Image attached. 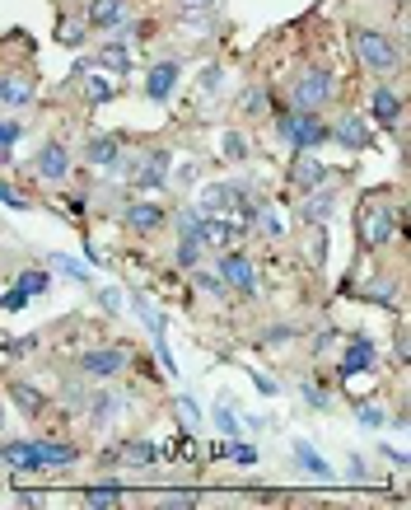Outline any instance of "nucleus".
Listing matches in <instances>:
<instances>
[{"label":"nucleus","mask_w":411,"mask_h":510,"mask_svg":"<svg viewBox=\"0 0 411 510\" xmlns=\"http://www.w3.org/2000/svg\"><path fill=\"white\" fill-rule=\"evenodd\" d=\"M290 98H294V112H318L337 98V75L327 66H304L300 80L290 85Z\"/></svg>","instance_id":"nucleus-1"},{"label":"nucleus","mask_w":411,"mask_h":510,"mask_svg":"<svg viewBox=\"0 0 411 510\" xmlns=\"http://www.w3.org/2000/svg\"><path fill=\"white\" fill-rule=\"evenodd\" d=\"M355 225H360V239H365V249H384V243L398 235V216H392V206L384 197H365L355 211Z\"/></svg>","instance_id":"nucleus-2"},{"label":"nucleus","mask_w":411,"mask_h":510,"mask_svg":"<svg viewBox=\"0 0 411 510\" xmlns=\"http://www.w3.org/2000/svg\"><path fill=\"white\" fill-rule=\"evenodd\" d=\"M355 57L374 75L398 71V61H402V52L392 47V38H388V33H379V28H355Z\"/></svg>","instance_id":"nucleus-3"},{"label":"nucleus","mask_w":411,"mask_h":510,"mask_svg":"<svg viewBox=\"0 0 411 510\" xmlns=\"http://www.w3.org/2000/svg\"><path fill=\"white\" fill-rule=\"evenodd\" d=\"M276 131H281V141H290L294 151H318L327 141V127L318 122V112H281Z\"/></svg>","instance_id":"nucleus-4"},{"label":"nucleus","mask_w":411,"mask_h":510,"mask_svg":"<svg viewBox=\"0 0 411 510\" xmlns=\"http://www.w3.org/2000/svg\"><path fill=\"white\" fill-rule=\"evenodd\" d=\"M216 276L225 282V290L257 295V272H253V262L243 258V253H225V258H220V267H216Z\"/></svg>","instance_id":"nucleus-5"},{"label":"nucleus","mask_w":411,"mask_h":510,"mask_svg":"<svg viewBox=\"0 0 411 510\" xmlns=\"http://www.w3.org/2000/svg\"><path fill=\"white\" fill-rule=\"evenodd\" d=\"M122 366H126V352L122 347H98V352L80 356V370H85L89 380H118Z\"/></svg>","instance_id":"nucleus-6"},{"label":"nucleus","mask_w":411,"mask_h":510,"mask_svg":"<svg viewBox=\"0 0 411 510\" xmlns=\"http://www.w3.org/2000/svg\"><path fill=\"white\" fill-rule=\"evenodd\" d=\"M369 118L379 122V127H398V118H402L398 89H392V85H374V94H369Z\"/></svg>","instance_id":"nucleus-7"},{"label":"nucleus","mask_w":411,"mask_h":510,"mask_svg":"<svg viewBox=\"0 0 411 510\" xmlns=\"http://www.w3.org/2000/svg\"><path fill=\"white\" fill-rule=\"evenodd\" d=\"M374 360H379V347H374L369 337H351L346 356H341V380H351V375H365V370H374Z\"/></svg>","instance_id":"nucleus-8"},{"label":"nucleus","mask_w":411,"mask_h":510,"mask_svg":"<svg viewBox=\"0 0 411 510\" xmlns=\"http://www.w3.org/2000/svg\"><path fill=\"white\" fill-rule=\"evenodd\" d=\"M71 174V151H65L61 141H47L38 151V178H47V183H61V178Z\"/></svg>","instance_id":"nucleus-9"},{"label":"nucleus","mask_w":411,"mask_h":510,"mask_svg":"<svg viewBox=\"0 0 411 510\" xmlns=\"http://www.w3.org/2000/svg\"><path fill=\"white\" fill-rule=\"evenodd\" d=\"M169 169H173V155L169 151H150V155H141V164H136V188H159L164 178H169Z\"/></svg>","instance_id":"nucleus-10"},{"label":"nucleus","mask_w":411,"mask_h":510,"mask_svg":"<svg viewBox=\"0 0 411 510\" xmlns=\"http://www.w3.org/2000/svg\"><path fill=\"white\" fill-rule=\"evenodd\" d=\"M239 202H243V188L239 183H210L202 192V206H196V211H202V216H225V211L239 206Z\"/></svg>","instance_id":"nucleus-11"},{"label":"nucleus","mask_w":411,"mask_h":510,"mask_svg":"<svg viewBox=\"0 0 411 510\" xmlns=\"http://www.w3.org/2000/svg\"><path fill=\"white\" fill-rule=\"evenodd\" d=\"M327 141H337L341 151H365L369 145V122L365 118H341L337 127H327Z\"/></svg>","instance_id":"nucleus-12"},{"label":"nucleus","mask_w":411,"mask_h":510,"mask_svg":"<svg viewBox=\"0 0 411 510\" xmlns=\"http://www.w3.org/2000/svg\"><path fill=\"white\" fill-rule=\"evenodd\" d=\"M0 459H5V468H14V473H33V468H42V459H38V440H5V445H0Z\"/></svg>","instance_id":"nucleus-13"},{"label":"nucleus","mask_w":411,"mask_h":510,"mask_svg":"<svg viewBox=\"0 0 411 510\" xmlns=\"http://www.w3.org/2000/svg\"><path fill=\"white\" fill-rule=\"evenodd\" d=\"M85 24L89 28H122L126 24V0H89Z\"/></svg>","instance_id":"nucleus-14"},{"label":"nucleus","mask_w":411,"mask_h":510,"mask_svg":"<svg viewBox=\"0 0 411 510\" xmlns=\"http://www.w3.org/2000/svg\"><path fill=\"white\" fill-rule=\"evenodd\" d=\"M122 220L136 229V235H155V229L164 225V206H159V202H131V206L122 211Z\"/></svg>","instance_id":"nucleus-15"},{"label":"nucleus","mask_w":411,"mask_h":510,"mask_svg":"<svg viewBox=\"0 0 411 510\" xmlns=\"http://www.w3.org/2000/svg\"><path fill=\"white\" fill-rule=\"evenodd\" d=\"M173 85H178V61H159V66H150V75H145V98L164 104V98L173 94Z\"/></svg>","instance_id":"nucleus-16"},{"label":"nucleus","mask_w":411,"mask_h":510,"mask_svg":"<svg viewBox=\"0 0 411 510\" xmlns=\"http://www.w3.org/2000/svg\"><path fill=\"white\" fill-rule=\"evenodd\" d=\"M304 197H308V202H304V220H308V225H323V220L337 211V192H332V188H323V183H318V188H308Z\"/></svg>","instance_id":"nucleus-17"},{"label":"nucleus","mask_w":411,"mask_h":510,"mask_svg":"<svg viewBox=\"0 0 411 510\" xmlns=\"http://www.w3.org/2000/svg\"><path fill=\"white\" fill-rule=\"evenodd\" d=\"M290 178H294V188H318V183H327V169L308 155V151H300V159H294V169H290Z\"/></svg>","instance_id":"nucleus-18"},{"label":"nucleus","mask_w":411,"mask_h":510,"mask_svg":"<svg viewBox=\"0 0 411 510\" xmlns=\"http://www.w3.org/2000/svg\"><path fill=\"white\" fill-rule=\"evenodd\" d=\"M0 104H5V108L33 104V80L28 75H5V80H0Z\"/></svg>","instance_id":"nucleus-19"},{"label":"nucleus","mask_w":411,"mask_h":510,"mask_svg":"<svg viewBox=\"0 0 411 510\" xmlns=\"http://www.w3.org/2000/svg\"><path fill=\"white\" fill-rule=\"evenodd\" d=\"M98 66H103V71H112V75H131V52H126V42H118V38H112V42H103V47H98Z\"/></svg>","instance_id":"nucleus-20"},{"label":"nucleus","mask_w":411,"mask_h":510,"mask_svg":"<svg viewBox=\"0 0 411 510\" xmlns=\"http://www.w3.org/2000/svg\"><path fill=\"white\" fill-rule=\"evenodd\" d=\"M85 159L98 164V169H108V164L122 159V141H118V136H94V141L85 145Z\"/></svg>","instance_id":"nucleus-21"},{"label":"nucleus","mask_w":411,"mask_h":510,"mask_svg":"<svg viewBox=\"0 0 411 510\" xmlns=\"http://www.w3.org/2000/svg\"><path fill=\"white\" fill-rule=\"evenodd\" d=\"M294 459H300V468H304V473H314L318 483H327V478H332V468L323 464V454H318L314 445H304V440H294Z\"/></svg>","instance_id":"nucleus-22"},{"label":"nucleus","mask_w":411,"mask_h":510,"mask_svg":"<svg viewBox=\"0 0 411 510\" xmlns=\"http://www.w3.org/2000/svg\"><path fill=\"white\" fill-rule=\"evenodd\" d=\"M38 459H42V468H65V464H75V450L71 445H57V440H38Z\"/></svg>","instance_id":"nucleus-23"},{"label":"nucleus","mask_w":411,"mask_h":510,"mask_svg":"<svg viewBox=\"0 0 411 510\" xmlns=\"http://www.w3.org/2000/svg\"><path fill=\"white\" fill-rule=\"evenodd\" d=\"M47 267H57L61 276H71V282H80V286H89V282H94L85 262H75V258H65V253H47Z\"/></svg>","instance_id":"nucleus-24"},{"label":"nucleus","mask_w":411,"mask_h":510,"mask_svg":"<svg viewBox=\"0 0 411 510\" xmlns=\"http://www.w3.org/2000/svg\"><path fill=\"white\" fill-rule=\"evenodd\" d=\"M118 413H122V398H118V393H98V398L89 403V417H94L98 426H108Z\"/></svg>","instance_id":"nucleus-25"},{"label":"nucleus","mask_w":411,"mask_h":510,"mask_svg":"<svg viewBox=\"0 0 411 510\" xmlns=\"http://www.w3.org/2000/svg\"><path fill=\"white\" fill-rule=\"evenodd\" d=\"M118 454H126V464H136V468H145V464H155V459H159V450L150 445V440H131V445H122Z\"/></svg>","instance_id":"nucleus-26"},{"label":"nucleus","mask_w":411,"mask_h":510,"mask_svg":"<svg viewBox=\"0 0 411 510\" xmlns=\"http://www.w3.org/2000/svg\"><path fill=\"white\" fill-rule=\"evenodd\" d=\"M112 94H118V85H112L108 75H94L89 85H85V98H89L94 108H103V104H112Z\"/></svg>","instance_id":"nucleus-27"},{"label":"nucleus","mask_w":411,"mask_h":510,"mask_svg":"<svg viewBox=\"0 0 411 510\" xmlns=\"http://www.w3.org/2000/svg\"><path fill=\"white\" fill-rule=\"evenodd\" d=\"M85 506H94V510L122 506V487H89V491H85Z\"/></svg>","instance_id":"nucleus-28"},{"label":"nucleus","mask_w":411,"mask_h":510,"mask_svg":"<svg viewBox=\"0 0 411 510\" xmlns=\"http://www.w3.org/2000/svg\"><path fill=\"white\" fill-rule=\"evenodd\" d=\"M196 262H202V239H187V235H178V267L192 272Z\"/></svg>","instance_id":"nucleus-29"},{"label":"nucleus","mask_w":411,"mask_h":510,"mask_svg":"<svg viewBox=\"0 0 411 510\" xmlns=\"http://www.w3.org/2000/svg\"><path fill=\"white\" fill-rule=\"evenodd\" d=\"M10 398L19 403V407H24L28 417H38V413H42V393H33L28 384H10Z\"/></svg>","instance_id":"nucleus-30"},{"label":"nucleus","mask_w":411,"mask_h":510,"mask_svg":"<svg viewBox=\"0 0 411 510\" xmlns=\"http://www.w3.org/2000/svg\"><path fill=\"white\" fill-rule=\"evenodd\" d=\"M216 10V0H178V14L192 24V19H206V14Z\"/></svg>","instance_id":"nucleus-31"},{"label":"nucleus","mask_w":411,"mask_h":510,"mask_svg":"<svg viewBox=\"0 0 411 510\" xmlns=\"http://www.w3.org/2000/svg\"><path fill=\"white\" fill-rule=\"evenodd\" d=\"M85 33H89L85 19H61V42L65 47H80V42H85Z\"/></svg>","instance_id":"nucleus-32"},{"label":"nucleus","mask_w":411,"mask_h":510,"mask_svg":"<svg viewBox=\"0 0 411 510\" xmlns=\"http://www.w3.org/2000/svg\"><path fill=\"white\" fill-rule=\"evenodd\" d=\"M257 229H262L267 239H281V216H276L271 206H262V211H257Z\"/></svg>","instance_id":"nucleus-33"},{"label":"nucleus","mask_w":411,"mask_h":510,"mask_svg":"<svg viewBox=\"0 0 411 510\" xmlns=\"http://www.w3.org/2000/svg\"><path fill=\"white\" fill-rule=\"evenodd\" d=\"M355 417H360V426H369V431H379V426L388 421V417H384V407H374V403H360V407H355Z\"/></svg>","instance_id":"nucleus-34"},{"label":"nucleus","mask_w":411,"mask_h":510,"mask_svg":"<svg viewBox=\"0 0 411 510\" xmlns=\"http://www.w3.org/2000/svg\"><path fill=\"white\" fill-rule=\"evenodd\" d=\"M28 300H33V295H28L24 286H14L10 295H0V309H5V314H19V309H24Z\"/></svg>","instance_id":"nucleus-35"},{"label":"nucleus","mask_w":411,"mask_h":510,"mask_svg":"<svg viewBox=\"0 0 411 510\" xmlns=\"http://www.w3.org/2000/svg\"><path fill=\"white\" fill-rule=\"evenodd\" d=\"M19 286H24L28 295H42L47 286H52V276H47V272H24V276H19Z\"/></svg>","instance_id":"nucleus-36"},{"label":"nucleus","mask_w":411,"mask_h":510,"mask_svg":"<svg viewBox=\"0 0 411 510\" xmlns=\"http://www.w3.org/2000/svg\"><path fill=\"white\" fill-rule=\"evenodd\" d=\"M220 151H225L229 159H243V155H248V145H243V136H239V131H229V136L220 141Z\"/></svg>","instance_id":"nucleus-37"},{"label":"nucleus","mask_w":411,"mask_h":510,"mask_svg":"<svg viewBox=\"0 0 411 510\" xmlns=\"http://www.w3.org/2000/svg\"><path fill=\"white\" fill-rule=\"evenodd\" d=\"M220 85H225V71H220V66H206V71H202V89L220 94Z\"/></svg>","instance_id":"nucleus-38"},{"label":"nucleus","mask_w":411,"mask_h":510,"mask_svg":"<svg viewBox=\"0 0 411 510\" xmlns=\"http://www.w3.org/2000/svg\"><path fill=\"white\" fill-rule=\"evenodd\" d=\"M19 136H24V127H19V122H0V151H5V155H10V145L19 141Z\"/></svg>","instance_id":"nucleus-39"},{"label":"nucleus","mask_w":411,"mask_h":510,"mask_svg":"<svg viewBox=\"0 0 411 510\" xmlns=\"http://www.w3.org/2000/svg\"><path fill=\"white\" fill-rule=\"evenodd\" d=\"M229 459H234L239 468H248V464H257V450L253 445H229Z\"/></svg>","instance_id":"nucleus-40"},{"label":"nucleus","mask_w":411,"mask_h":510,"mask_svg":"<svg viewBox=\"0 0 411 510\" xmlns=\"http://www.w3.org/2000/svg\"><path fill=\"white\" fill-rule=\"evenodd\" d=\"M178 417H183V426H196L202 421V407H196L192 398H178Z\"/></svg>","instance_id":"nucleus-41"},{"label":"nucleus","mask_w":411,"mask_h":510,"mask_svg":"<svg viewBox=\"0 0 411 510\" xmlns=\"http://www.w3.org/2000/svg\"><path fill=\"white\" fill-rule=\"evenodd\" d=\"M216 426H220L229 440H239V421H234V413H229V407H220V413H216Z\"/></svg>","instance_id":"nucleus-42"},{"label":"nucleus","mask_w":411,"mask_h":510,"mask_svg":"<svg viewBox=\"0 0 411 510\" xmlns=\"http://www.w3.org/2000/svg\"><path fill=\"white\" fill-rule=\"evenodd\" d=\"M192 272H196V267H192ZM196 286L210 290V295H225V282H220V276H210V272H196Z\"/></svg>","instance_id":"nucleus-43"},{"label":"nucleus","mask_w":411,"mask_h":510,"mask_svg":"<svg viewBox=\"0 0 411 510\" xmlns=\"http://www.w3.org/2000/svg\"><path fill=\"white\" fill-rule=\"evenodd\" d=\"M392 290H398L392 282H369V286H365V295H369V300H392Z\"/></svg>","instance_id":"nucleus-44"},{"label":"nucleus","mask_w":411,"mask_h":510,"mask_svg":"<svg viewBox=\"0 0 411 510\" xmlns=\"http://www.w3.org/2000/svg\"><path fill=\"white\" fill-rule=\"evenodd\" d=\"M0 202H5V206H14V211H24V206H28V202H24V197L14 192L10 183H0Z\"/></svg>","instance_id":"nucleus-45"},{"label":"nucleus","mask_w":411,"mask_h":510,"mask_svg":"<svg viewBox=\"0 0 411 510\" xmlns=\"http://www.w3.org/2000/svg\"><path fill=\"white\" fill-rule=\"evenodd\" d=\"M243 108H248V112L267 108V94H262V89H248V94H243Z\"/></svg>","instance_id":"nucleus-46"},{"label":"nucleus","mask_w":411,"mask_h":510,"mask_svg":"<svg viewBox=\"0 0 411 510\" xmlns=\"http://www.w3.org/2000/svg\"><path fill=\"white\" fill-rule=\"evenodd\" d=\"M304 398H308V407H327V393L314 389V384H304Z\"/></svg>","instance_id":"nucleus-47"},{"label":"nucleus","mask_w":411,"mask_h":510,"mask_svg":"<svg viewBox=\"0 0 411 510\" xmlns=\"http://www.w3.org/2000/svg\"><path fill=\"white\" fill-rule=\"evenodd\" d=\"M164 506H196V497H192V491H169Z\"/></svg>","instance_id":"nucleus-48"},{"label":"nucleus","mask_w":411,"mask_h":510,"mask_svg":"<svg viewBox=\"0 0 411 510\" xmlns=\"http://www.w3.org/2000/svg\"><path fill=\"white\" fill-rule=\"evenodd\" d=\"M253 384H257V393H267V398H271L276 389H281V384H276V380H267V375H253Z\"/></svg>","instance_id":"nucleus-49"},{"label":"nucleus","mask_w":411,"mask_h":510,"mask_svg":"<svg viewBox=\"0 0 411 510\" xmlns=\"http://www.w3.org/2000/svg\"><path fill=\"white\" fill-rule=\"evenodd\" d=\"M98 300H103V305L112 309V314H118V309H122V295H118V290H98Z\"/></svg>","instance_id":"nucleus-50"},{"label":"nucleus","mask_w":411,"mask_h":510,"mask_svg":"<svg viewBox=\"0 0 411 510\" xmlns=\"http://www.w3.org/2000/svg\"><path fill=\"white\" fill-rule=\"evenodd\" d=\"M290 337H294V328H271V333L262 337V342H290Z\"/></svg>","instance_id":"nucleus-51"},{"label":"nucleus","mask_w":411,"mask_h":510,"mask_svg":"<svg viewBox=\"0 0 411 510\" xmlns=\"http://www.w3.org/2000/svg\"><path fill=\"white\" fill-rule=\"evenodd\" d=\"M398 356H402V360L411 356V347H407V328H398Z\"/></svg>","instance_id":"nucleus-52"}]
</instances>
